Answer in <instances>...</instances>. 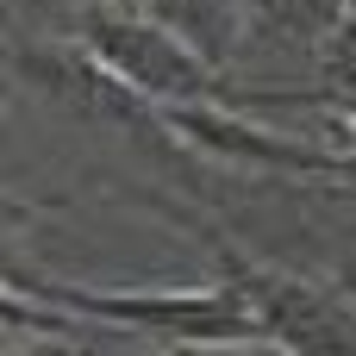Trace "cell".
Wrapping results in <instances>:
<instances>
[{
    "instance_id": "4",
    "label": "cell",
    "mask_w": 356,
    "mask_h": 356,
    "mask_svg": "<svg viewBox=\"0 0 356 356\" xmlns=\"http://www.w3.org/2000/svg\"><path fill=\"white\" fill-rule=\"evenodd\" d=\"M163 131H175L200 156H219V163H238V169H275V175H350L356 169V150L332 156V150L294 144L282 131L250 125L244 113H232L219 100H175V106H163Z\"/></svg>"
},
{
    "instance_id": "1",
    "label": "cell",
    "mask_w": 356,
    "mask_h": 356,
    "mask_svg": "<svg viewBox=\"0 0 356 356\" xmlns=\"http://www.w3.org/2000/svg\"><path fill=\"white\" fill-rule=\"evenodd\" d=\"M6 282L44 294L56 313L106 319L119 332H150L156 344H275L232 282H219L207 294H94V288H75V282H38L25 269H13Z\"/></svg>"
},
{
    "instance_id": "5",
    "label": "cell",
    "mask_w": 356,
    "mask_h": 356,
    "mask_svg": "<svg viewBox=\"0 0 356 356\" xmlns=\"http://www.w3.org/2000/svg\"><path fill=\"white\" fill-rule=\"evenodd\" d=\"M13 69H19V81H31L50 106H75V113H88V119H138V106H144V94H131L88 44H44V50H25L19 44V56H13Z\"/></svg>"
},
{
    "instance_id": "2",
    "label": "cell",
    "mask_w": 356,
    "mask_h": 356,
    "mask_svg": "<svg viewBox=\"0 0 356 356\" xmlns=\"http://www.w3.org/2000/svg\"><path fill=\"white\" fill-rule=\"evenodd\" d=\"M81 44L144 100L175 106V100H219L225 88L213 81V63L163 19H131V13H81Z\"/></svg>"
},
{
    "instance_id": "7",
    "label": "cell",
    "mask_w": 356,
    "mask_h": 356,
    "mask_svg": "<svg viewBox=\"0 0 356 356\" xmlns=\"http://www.w3.org/2000/svg\"><path fill=\"white\" fill-rule=\"evenodd\" d=\"M338 288H344V294L356 300V269H344V275H338Z\"/></svg>"
},
{
    "instance_id": "3",
    "label": "cell",
    "mask_w": 356,
    "mask_h": 356,
    "mask_svg": "<svg viewBox=\"0 0 356 356\" xmlns=\"http://www.w3.org/2000/svg\"><path fill=\"white\" fill-rule=\"evenodd\" d=\"M219 275L250 300V313L263 319L275 350H356V300L344 288H319V282L263 269V263L238 257L232 244H219Z\"/></svg>"
},
{
    "instance_id": "6",
    "label": "cell",
    "mask_w": 356,
    "mask_h": 356,
    "mask_svg": "<svg viewBox=\"0 0 356 356\" xmlns=\"http://www.w3.org/2000/svg\"><path fill=\"white\" fill-rule=\"evenodd\" d=\"M319 75H325L344 100H356V13H344V19L319 38Z\"/></svg>"
}]
</instances>
